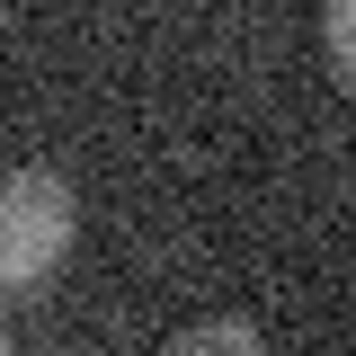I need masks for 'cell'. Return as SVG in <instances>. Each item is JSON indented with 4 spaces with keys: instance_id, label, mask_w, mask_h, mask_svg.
I'll return each instance as SVG.
<instances>
[{
    "instance_id": "obj_1",
    "label": "cell",
    "mask_w": 356,
    "mask_h": 356,
    "mask_svg": "<svg viewBox=\"0 0 356 356\" xmlns=\"http://www.w3.org/2000/svg\"><path fill=\"white\" fill-rule=\"evenodd\" d=\"M81 232V205L54 170H0V294H36Z\"/></svg>"
},
{
    "instance_id": "obj_2",
    "label": "cell",
    "mask_w": 356,
    "mask_h": 356,
    "mask_svg": "<svg viewBox=\"0 0 356 356\" xmlns=\"http://www.w3.org/2000/svg\"><path fill=\"white\" fill-rule=\"evenodd\" d=\"M161 356H276V348H267V330H250V321H196Z\"/></svg>"
},
{
    "instance_id": "obj_3",
    "label": "cell",
    "mask_w": 356,
    "mask_h": 356,
    "mask_svg": "<svg viewBox=\"0 0 356 356\" xmlns=\"http://www.w3.org/2000/svg\"><path fill=\"white\" fill-rule=\"evenodd\" d=\"M321 44H330V72H339V89L356 98V0H339V9L321 18Z\"/></svg>"
},
{
    "instance_id": "obj_4",
    "label": "cell",
    "mask_w": 356,
    "mask_h": 356,
    "mask_svg": "<svg viewBox=\"0 0 356 356\" xmlns=\"http://www.w3.org/2000/svg\"><path fill=\"white\" fill-rule=\"evenodd\" d=\"M0 356H9V330H0Z\"/></svg>"
}]
</instances>
